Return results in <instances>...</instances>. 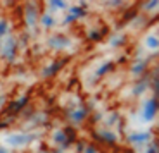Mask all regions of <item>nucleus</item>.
Here are the masks:
<instances>
[{
	"label": "nucleus",
	"mask_w": 159,
	"mask_h": 153,
	"mask_svg": "<svg viewBox=\"0 0 159 153\" xmlns=\"http://www.w3.org/2000/svg\"><path fill=\"white\" fill-rule=\"evenodd\" d=\"M42 139V133L40 131H23V133H12L9 136H5V145L9 146V150H19V148H26V146H31L33 143L40 141Z\"/></svg>",
	"instance_id": "f257e3e1"
},
{
	"label": "nucleus",
	"mask_w": 159,
	"mask_h": 153,
	"mask_svg": "<svg viewBox=\"0 0 159 153\" xmlns=\"http://www.w3.org/2000/svg\"><path fill=\"white\" fill-rule=\"evenodd\" d=\"M17 38L16 36H5V40H2V50H0V59L4 60L5 64L12 66L17 60Z\"/></svg>",
	"instance_id": "f03ea898"
},
{
	"label": "nucleus",
	"mask_w": 159,
	"mask_h": 153,
	"mask_svg": "<svg viewBox=\"0 0 159 153\" xmlns=\"http://www.w3.org/2000/svg\"><path fill=\"white\" fill-rule=\"evenodd\" d=\"M88 115H90V110H88V107L85 103H80V105L66 108V117L69 121L68 126H71V127H80L88 119Z\"/></svg>",
	"instance_id": "7ed1b4c3"
},
{
	"label": "nucleus",
	"mask_w": 159,
	"mask_h": 153,
	"mask_svg": "<svg viewBox=\"0 0 159 153\" xmlns=\"http://www.w3.org/2000/svg\"><path fill=\"white\" fill-rule=\"evenodd\" d=\"M87 7H88V2H80L75 7H69L68 12L64 14V19H62V23H61V26H69V24L87 17V14H88Z\"/></svg>",
	"instance_id": "20e7f679"
},
{
	"label": "nucleus",
	"mask_w": 159,
	"mask_h": 153,
	"mask_svg": "<svg viewBox=\"0 0 159 153\" xmlns=\"http://www.w3.org/2000/svg\"><path fill=\"white\" fill-rule=\"evenodd\" d=\"M30 102H31V95H30V93H24V95H21V96H17V98L7 102V103H5V107H4V110L7 112V114L16 115V117L19 119L21 112H23V110L30 105Z\"/></svg>",
	"instance_id": "39448f33"
},
{
	"label": "nucleus",
	"mask_w": 159,
	"mask_h": 153,
	"mask_svg": "<svg viewBox=\"0 0 159 153\" xmlns=\"http://www.w3.org/2000/svg\"><path fill=\"white\" fill-rule=\"evenodd\" d=\"M73 41L68 35H62V33H56V35H50L47 38V47L54 52H64L71 48Z\"/></svg>",
	"instance_id": "423d86ee"
},
{
	"label": "nucleus",
	"mask_w": 159,
	"mask_h": 153,
	"mask_svg": "<svg viewBox=\"0 0 159 153\" xmlns=\"http://www.w3.org/2000/svg\"><path fill=\"white\" fill-rule=\"evenodd\" d=\"M69 62V57H59V59L52 60L50 64H47L45 67H42V71H40V76L43 79H50L54 78L56 74H59L61 71L64 69V66H68Z\"/></svg>",
	"instance_id": "0eeeda50"
},
{
	"label": "nucleus",
	"mask_w": 159,
	"mask_h": 153,
	"mask_svg": "<svg viewBox=\"0 0 159 153\" xmlns=\"http://www.w3.org/2000/svg\"><path fill=\"white\" fill-rule=\"evenodd\" d=\"M157 108H159V103H157V96H149L142 105V110H140V117H142L143 122L151 124L152 121L156 119L157 115Z\"/></svg>",
	"instance_id": "6e6552de"
},
{
	"label": "nucleus",
	"mask_w": 159,
	"mask_h": 153,
	"mask_svg": "<svg viewBox=\"0 0 159 153\" xmlns=\"http://www.w3.org/2000/svg\"><path fill=\"white\" fill-rule=\"evenodd\" d=\"M40 19V5L36 2H28L24 5V23L30 31H33Z\"/></svg>",
	"instance_id": "1a4fd4ad"
},
{
	"label": "nucleus",
	"mask_w": 159,
	"mask_h": 153,
	"mask_svg": "<svg viewBox=\"0 0 159 153\" xmlns=\"http://www.w3.org/2000/svg\"><path fill=\"white\" fill-rule=\"evenodd\" d=\"M24 122H28V124L24 126L26 133H30V131H38L40 126H45L48 122V112L47 110H35Z\"/></svg>",
	"instance_id": "9d476101"
},
{
	"label": "nucleus",
	"mask_w": 159,
	"mask_h": 153,
	"mask_svg": "<svg viewBox=\"0 0 159 153\" xmlns=\"http://www.w3.org/2000/svg\"><path fill=\"white\" fill-rule=\"evenodd\" d=\"M92 138L95 141L102 143V145H109V146H114L118 143V134L111 129H93L92 131Z\"/></svg>",
	"instance_id": "9b49d317"
},
{
	"label": "nucleus",
	"mask_w": 159,
	"mask_h": 153,
	"mask_svg": "<svg viewBox=\"0 0 159 153\" xmlns=\"http://www.w3.org/2000/svg\"><path fill=\"white\" fill-rule=\"evenodd\" d=\"M157 55L156 53H152V55H149V57H139V59L135 60V62L131 64V67H130V72L133 76H137V78H140L142 74H145V72L149 71V62H151V59H156Z\"/></svg>",
	"instance_id": "f8f14e48"
},
{
	"label": "nucleus",
	"mask_w": 159,
	"mask_h": 153,
	"mask_svg": "<svg viewBox=\"0 0 159 153\" xmlns=\"http://www.w3.org/2000/svg\"><path fill=\"white\" fill-rule=\"evenodd\" d=\"M128 143L133 146H142V145H147V143H151L152 139H154V136H152L149 131H135V133H130L128 134Z\"/></svg>",
	"instance_id": "ddd939ff"
},
{
	"label": "nucleus",
	"mask_w": 159,
	"mask_h": 153,
	"mask_svg": "<svg viewBox=\"0 0 159 153\" xmlns=\"http://www.w3.org/2000/svg\"><path fill=\"white\" fill-rule=\"evenodd\" d=\"M147 90H149V71L145 72V74H142L135 81V84H133V88H131V95L139 98V96H142Z\"/></svg>",
	"instance_id": "4468645a"
},
{
	"label": "nucleus",
	"mask_w": 159,
	"mask_h": 153,
	"mask_svg": "<svg viewBox=\"0 0 159 153\" xmlns=\"http://www.w3.org/2000/svg\"><path fill=\"white\" fill-rule=\"evenodd\" d=\"M116 67H118V66H116L114 60H104V62L95 69V78L100 79V78H104V76L111 74V72L116 71Z\"/></svg>",
	"instance_id": "2eb2a0df"
},
{
	"label": "nucleus",
	"mask_w": 159,
	"mask_h": 153,
	"mask_svg": "<svg viewBox=\"0 0 159 153\" xmlns=\"http://www.w3.org/2000/svg\"><path fill=\"white\" fill-rule=\"evenodd\" d=\"M38 24L43 28V29H52V28L57 26V21H56V17H54V14H52V12L45 11V12H42V14H40Z\"/></svg>",
	"instance_id": "dca6fc26"
},
{
	"label": "nucleus",
	"mask_w": 159,
	"mask_h": 153,
	"mask_svg": "<svg viewBox=\"0 0 159 153\" xmlns=\"http://www.w3.org/2000/svg\"><path fill=\"white\" fill-rule=\"evenodd\" d=\"M107 43L111 48H119V47H125V45L128 43V36L125 35V33H116V35L109 36Z\"/></svg>",
	"instance_id": "f3484780"
},
{
	"label": "nucleus",
	"mask_w": 159,
	"mask_h": 153,
	"mask_svg": "<svg viewBox=\"0 0 159 153\" xmlns=\"http://www.w3.org/2000/svg\"><path fill=\"white\" fill-rule=\"evenodd\" d=\"M149 88H152V96L159 95V71L157 67L152 69V72H149Z\"/></svg>",
	"instance_id": "a211bd4d"
},
{
	"label": "nucleus",
	"mask_w": 159,
	"mask_h": 153,
	"mask_svg": "<svg viewBox=\"0 0 159 153\" xmlns=\"http://www.w3.org/2000/svg\"><path fill=\"white\" fill-rule=\"evenodd\" d=\"M16 121H17L16 115H11V114H7L5 110H2V112H0V131L9 129L12 124H16Z\"/></svg>",
	"instance_id": "6ab92c4d"
},
{
	"label": "nucleus",
	"mask_w": 159,
	"mask_h": 153,
	"mask_svg": "<svg viewBox=\"0 0 159 153\" xmlns=\"http://www.w3.org/2000/svg\"><path fill=\"white\" fill-rule=\"evenodd\" d=\"M106 33H107V28H102V29L92 28L90 31H88V35H87V40H88V41H92V43H99V41H102V40H104Z\"/></svg>",
	"instance_id": "aec40b11"
},
{
	"label": "nucleus",
	"mask_w": 159,
	"mask_h": 153,
	"mask_svg": "<svg viewBox=\"0 0 159 153\" xmlns=\"http://www.w3.org/2000/svg\"><path fill=\"white\" fill-rule=\"evenodd\" d=\"M50 141L54 146H57V148H61V146L66 143V133H64V129L61 127V129H56L54 133H52L50 136Z\"/></svg>",
	"instance_id": "412c9836"
},
{
	"label": "nucleus",
	"mask_w": 159,
	"mask_h": 153,
	"mask_svg": "<svg viewBox=\"0 0 159 153\" xmlns=\"http://www.w3.org/2000/svg\"><path fill=\"white\" fill-rule=\"evenodd\" d=\"M119 122H121V115H119V112H111V115L106 117L104 124H106V129H111V127L118 126Z\"/></svg>",
	"instance_id": "4be33fe9"
},
{
	"label": "nucleus",
	"mask_w": 159,
	"mask_h": 153,
	"mask_svg": "<svg viewBox=\"0 0 159 153\" xmlns=\"http://www.w3.org/2000/svg\"><path fill=\"white\" fill-rule=\"evenodd\" d=\"M45 5H47L50 11H66V9H68V2H61V0H50V2H47Z\"/></svg>",
	"instance_id": "5701e85b"
},
{
	"label": "nucleus",
	"mask_w": 159,
	"mask_h": 153,
	"mask_svg": "<svg viewBox=\"0 0 159 153\" xmlns=\"http://www.w3.org/2000/svg\"><path fill=\"white\" fill-rule=\"evenodd\" d=\"M145 47L149 48V50L152 52H157L159 48V40L156 35H147V38H145Z\"/></svg>",
	"instance_id": "b1692460"
},
{
	"label": "nucleus",
	"mask_w": 159,
	"mask_h": 153,
	"mask_svg": "<svg viewBox=\"0 0 159 153\" xmlns=\"http://www.w3.org/2000/svg\"><path fill=\"white\" fill-rule=\"evenodd\" d=\"M159 7V2L157 0H149V2H142L140 4V9L142 12H156Z\"/></svg>",
	"instance_id": "393cba45"
},
{
	"label": "nucleus",
	"mask_w": 159,
	"mask_h": 153,
	"mask_svg": "<svg viewBox=\"0 0 159 153\" xmlns=\"http://www.w3.org/2000/svg\"><path fill=\"white\" fill-rule=\"evenodd\" d=\"M9 29H11V23H9L7 17H0V40H4L9 35Z\"/></svg>",
	"instance_id": "a878e982"
},
{
	"label": "nucleus",
	"mask_w": 159,
	"mask_h": 153,
	"mask_svg": "<svg viewBox=\"0 0 159 153\" xmlns=\"http://www.w3.org/2000/svg\"><path fill=\"white\" fill-rule=\"evenodd\" d=\"M102 5L104 7H126L130 4H126V2H102Z\"/></svg>",
	"instance_id": "bb28decb"
},
{
	"label": "nucleus",
	"mask_w": 159,
	"mask_h": 153,
	"mask_svg": "<svg viewBox=\"0 0 159 153\" xmlns=\"http://www.w3.org/2000/svg\"><path fill=\"white\" fill-rule=\"evenodd\" d=\"M83 153H100V150H99V146H97V145L90 143V145H87V146H85Z\"/></svg>",
	"instance_id": "cd10ccee"
},
{
	"label": "nucleus",
	"mask_w": 159,
	"mask_h": 153,
	"mask_svg": "<svg viewBox=\"0 0 159 153\" xmlns=\"http://www.w3.org/2000/svg\"><path fill=\"white\" fill-rule=\"evenodd\" d=\"M73 146H75V153H83V150H85V146H87V143H85V141H80V139H78V141H76Z\"/></svg>",
	"instance_id": "c85d7f7f"
},
{
	"label": "nucleus",
	"mask_w": 159,
	"mask_h": 153,
	"mask_svg": "<svg viewBox=\"0 0 159 153\" xmlns=\"http://www.w3.org/2000/svg\"><path fill=\"white\" fill-rule=\"evenodd\" d=\"M9 102V95H5V93H2L0 95V112L4 110V107H5V103Z\"/></svg>",
	"instance_id": "c756f323"
},
{
	"label": "nucleus",
	"mask_w": 159,
	"mask_h": 153,
	"mask_svg": "<svg viewBox=\"0 0 159 153\" xmlns=\"http://www.w3.org/2000/svg\"><path fill=\"white\" fill-rule=\"evenodd\" d=\"M102 119H104L102 112H97V114H93V115H92V121H93V124H97V122H100Z\"/></svg>",
	"instance_id": "7c9ffc66"
},
{
	"label": "nucleus",
	"mask_w": 159,
	"mask_h": 153,
	"mask_svg": "<svg viewBox=\"0 0 159 153\" xmlns=\"http://www.w3.org/2000/svg\"><path fill=\"white\" fill-rule=\"evenodd\" d=\"M35 153H50V150H48L47 148V146H45V145H42V146H40V148L38 150H36V151Z\"/></svg>",
	"instance_id": "2f4dec72"
},
{
	"label": "nucleus",
	"mask_w": 159,
	"mask_h": 153,
	"mask_svg": "<svg viewBox=\"0 0 159 153\" xmlns=\"http://www.w3.org/2000/svg\"><path fill=\"white\" fill-rule=\"evenodd\" d=\"M0 153H16V151H12V150H9V148H7V146L0 145Z\"/></svg>",
	"instance_id": "473e14b6"
},
{
	"label": "nucleus",
	"mask_w": 159,
	"mask_h": 153,
	"mask_svg": "<svg viewBox=\"0 0 159 153\" xmlns=\"http://www.w3.org/2000/svg\"><path fill=\"white\" fill-rule=\"evenodd\" d=\"M123 62H126V57H123V55H121V57L118 59V62H116V66H118V64H123Z\"/></svg>",
	"instance_id": "72a5a7b5"
},
{
	"label": "nucleus",
	"mask_w": 159,
	"mask_h": 153,
	"mask_svg": "<svg viewBox=\"0 0 159 153\" xmlns=\"http://www.w3.org/2000/svg\"><path fill=\"white\" fill-rule=\"evenodd\" d=\"M50 153H66V151H62V150H59V148H54V150H50Z\"/></svg>",
	"instance_id": "f704fd0d"
},
{
	"label": "nucleus",
	"mask_w": 159,
	"mask_h": 153,
	"mask_svg": "<svg viewBox=\"0 0 159 153\" xmlns=\"http://www.w3.org/2000/svg\"><path fill=\"white\" fill-rule=\"evenodd\" d=\"M123 153H137V151H133V150H126V151H123Z\"/></svg>",
	"instance_id": "c9c22d12"
}]
</instances>
